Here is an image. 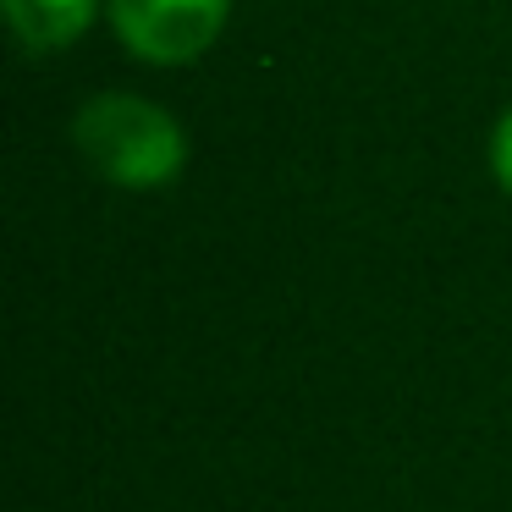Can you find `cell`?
<instances>
[{"instance_id":"obj_4","label":"cell","mask_w":512,"mask_h":512,"mask_svg":"<svg viewBox=\"0 0 512 512\" xmlns=\"http://www.w3.org/2000/svg\"><path fill=\"white\" fill-rule=\"evenodd\" d=\"M490 166H496V182L512 193V111L501 116L496 138H490Z\"/></svg>"},{"instance_id":"obj_2","label":"cell","mask_w":512,"mask_h":512,"mask_svg":"<svg viewBox=\"0 0 512 512\" xmlns=\"http://www.w3.org/2000/svg\"><path fill=\"white\" fill-rule=\"evenodd\" d=\"M232 0H111V23L138 61L182 67L221 39Z\"/></svg>"},{"instance_id":"obj_3","label":"cell","mask_w":512,"mask_h":512,"mask_svg":"<svg viewBox=\"0 0 512 512\" xmlns=\"http://www.w3.org/2000/svg\"><path fill=\"white\" fill-rule=\"evenodd\" d=\"M100 12V0H6V17L28 50H61L83 34Z\"/></svg>"},{"instance_id":"obj_1","label":"cell","mask_w":512,"mask_h":512,"mask_svg":"<svg viewBox=\"0 0 512 512\" xmlns=\"http://www.w3.org/2000/svg\"><path fill=\"white\" fill-rule=\"evenodd\" d=\"M83 160L116 188H166L188 160V133L177 116L133 94H100L72 122Z\"/></svg>"}]
</instances>
